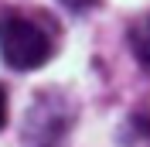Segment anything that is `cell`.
Returning <instances> with one entry per match:
<instances>
[{
  "label": "cell",
  "mask_w": 150,
  "mask_h": 147,
  "mask_svg": "<svg viewBox=\"0 0 150 147\" xmlns=\"http://www.w3.org/2000/svg\"><path fill=\"white\" fill-rule=\"evenodd\" d=\"M55 45L38 21L24 17V14H4L0 17V55L10 69L17 72H31L38 65H45L51 58Z\"/></svg>",
  "instance_id": "cell-1"
},
{
  "label": "cell",
  "mask_w": 150,
  "mask_h": 147,
  "mask_svg": "<svg viewBox=\"0 0 150 147\" xmlns=\"http://www.w3.org/2000/svg\"><path fill=\"white\" fill-rule=\"evenodd\" d=\"M62 7H68L72 14H85V10H92V7H99V0H58Z\"/></svg>",
  "instance_id": "cell-4"
},
{
  "label": "cell",
  "mask_w": 150,
  "mask_h": 147,
  "mask_svg": "<svg viewBox=\"0 0 150 147\" xmlns=\"http://www.w3.org/2000/svg\"><path fill=\"white\" fill-rule=\"evenodd\" d=\"M126 41H130L133 58H137L143 69H150V14H140V17L126 28Z\"/></svg>",
  "instance_id": "cell-3"
},
{
  "label": "cell",
  "mask_w": 150,
  "mask_h": 147,
  "mask_svg": "<svg viewBox=\"0 0 150 147\" xmlns=\"http://www.w3.org/2000/svg\"><path fill=\"white\" fill-rule=\"evenodd\" d=\"M4 123H7V89L0 86V130H4Z\"/></svg>",
  "instance_id": "cell-5"
},
{
  "label": "cell",
  "mask_w": 150,
  "mask_h": 147,
  "mask_svg": "<svg viewBox=\"0 0 150 147\" xmlns=\"http://www.w3.org/2000/svg\"><path fill=\"white\" fill-rule=\"evenodd\" d=\"M75 120V106L65 92L48 89L31 103L24 116V147H58L65 130Z\"/></svg>",
  "instance_id": "cell-2"
}]
</instances>
